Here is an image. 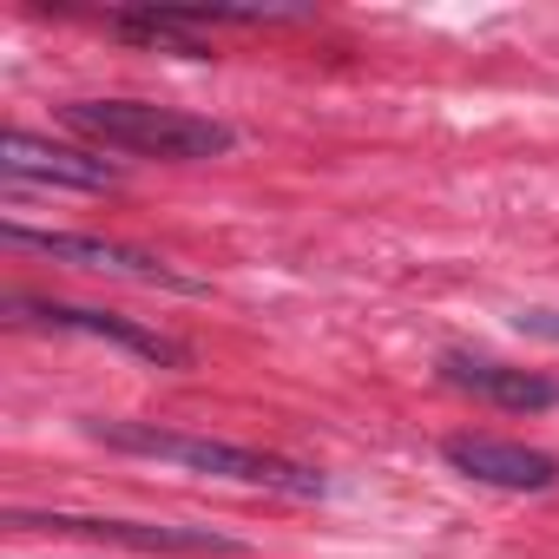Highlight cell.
<instances>
[{
    "label": "cell",
    "instance_id": "obj_1",
    "mask_svg": "<svg viewBox=\"0 0 559 559\" xmlns=\"http://www.w3.org/2000/svg\"><path fill=\"white\" fill-rule=\"evenodd\" d=\"M93 435L112 441V448H126V454H152V461H171V467H191V474H211V480L270 487V493H290V500H317L323 493L317 467L276 461V454H257V448H237V441H204V435L145 428V421H93Z\"/></svg>",
    "mask_w": 559,
    "mask_h": 559
},
{
    "label": "cell",
    "instance_id": "obj_2",
    "mask_svg": "<svg viewBox=\"0 0 559 559\" xmlns=\"http://www.w3.org/2000/svg\"><path fill=\"white\" fill-rule=\"evenodd\" d=\"M67 126L112 145V152H132V158H171V165H191V158H217L237 145L230 126L204 119V112H178V106H152V99H73L67 106Z\"/></svg>",
    "mask_w": 559,
    "mask_h": 559
},
{
    "label": "cell",
    "instance_id": "obj_3",
    "mask_svg": "<svg viewBox=\"0 0 559 559\" xmlns=\"http://www.w3.org/2000/svg\"><path fill=\"white\" fill-rule=\"evenodd\" d=\"M8 526L21 533H73V539H106V546H132V552H243L237 539L211 533V526H152V520H93V513H8Z\"/></svg>",
    "mask_w": 559,
    "mask_h": 559
},
{
    "label": "cell",
    "instance_id": "obj_4",
    "mask_svg": "<svg viewBox=\"0 0 559 559\" xmlns=\"http://www.w3.org/2000/svg\"><path fill=\"white\" fill-rule=\"evenodd\" d=\"M8 243H27V250H47L60 263H80L93 276H126V284H165V290H198L185 270L145 257V250H126V243H106V237H80V230H34V224H8Z\"/></svg>",
    "mask_w": 559,
    "mask_h": 559
},
{
    "label": "cell",
    "instance_id": "obj_5",
    "mask_svg": "<svg viewBox=\"0 0 559 559\" xmlns=\"http://www.w3.org/2000/svg\"><path fill=\"white\" fill-rule=\"evenodd\" d=\"M441 454H448V467H461L467 480H487V487H507V493H546V487H559V461L539 454V448H520V441L454 435Z\"/></svg>",
    "mask_w": 559,
    "mask_h": 559
},
{
    "label": "cell",
    "instance_id": "obj_6",
    "mask_svg": "<svg viewBox=\"0 0 559 559\" xmlns=\"http://www.w3.org/2000/svg\"><path fill=\"white\" fill-rule=\"evenodd\" d=\"M0 165H8L14 185H67V191H112L119 185V165L73 152V145H53V139H34V132H8Z\"/></svg>",
    "mask_w": 559,
    "mask_h": 559
},
{
    "label": "cell",
    "instance_id": "obj_7",
    "mask_svg": "<svg viewBox=\"0 0 559 559\" xmlns=\"http://www.w3.org/2000/svg\"><path fill=\"white\" fill-rule=\"evenodd\" d=\"M14 317H34V323H47V330H80V336H106V343H119V349H132V356H145V362H158V369H185V343H171L165 330H145V323H132V317H112V310H80V304H34V297H21L14 304Z\"/></svg>",
    "mask_w": 559,
    "mask_h": 559
},
{
    "label": "cell",
    "instance_id": "obj_8",
    "mask_svg": "<svg viewBox=\"0 0 559 559\" xmlns=\"http://www.w3.org/2000/svg\"><path fill=\"white\" fill-rule=\"evenodd\" d=\"M441 376L493 408H513V415H533V408H559V382L533 376V369H513V362H493V356H467V349H448L441 356Z\"/></svg>",
    "mask_w": 559,
    "mask_h": 559
},
{
    "label": "cell",
    "instance_id": "obj_9",
    "mask_svg": "<svg viewBox=\"0 0 559 559\" xmlns=\"http://www.w3.org/2000/svg\"><path fill=\"white\" fill-rule=\"evenodd\" d=\"M513 323H520V336H546V343H559V310H520Z\"/></svg>",
    "mask_w": 559,
    "mask_h": 559
}]
</instances>
